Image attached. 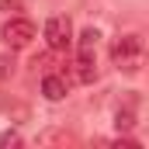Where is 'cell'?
Listing matches in <instances>:
<instances>
[{
  "mask_svg": "<svg viewBox=\"0 0 149 149\" xmlns=\"http://www.w3.org/2000/svg\"><path fill=\"white\" fill-rule=\"evenodd\" d=\"M70 42H73V21H70L66 14H56V17L45 21V45H49L52 52L70 49Z\"/></svg>",
  "mask_w": 149,
  "mask_h": 149,
  "instance_id": "cell-3",
  "label": "cell"
},
{
  "mask_svg": "<svg viewBox=\"0 0 149 149\" xmlns=\"http://www.w3.org/2000/svg\"><path fill=\"white\" fill-rule=\"evenodd\" d=\"M38 142L45 146V142H73L66 132H45V135H38Z\"/></svg>",
  "mask_w": 149,
  "mask_h": 149,
  "instance_id": "cell-7",
  "label": "cell"
},
{
  "mask_svg": "<svg viewBox=\"0 0 149 149\" xmlns=\"http://www.w3.org/2000/svg\"><path fill=\"white\" fill-rule=\"evenodd\" d=\"M66 90H70L66 76L45 73V80H42V94H45V101H63V97H66Z\"/></svg>",
  "mask_w": 149,
  "mask_h": 149,
  "instance_id": "cell-6",
  "label": "cell"
},
{
  "mask_svg": "<svg viewBox=\"0 0 149 149\" xmlns=\"http://www.w3.org/2000/svg\"><path fill=\"white\" fill-rule=\"evenodd\" d=\"M0 38H3L7 49H24V45H31V38H35V24H31L28 17H10V21L0 28Z\"/></svg>",
  "mask_w": 149,
  "mask_h": 149,
  "instance_id": "cell-4",
  "label": "cell"
},
{
  "mask_svg": "<svg viewBox=\"0 0 149 149\" xmlns=\"http://www.w3.org/2000/svg\"><path fill=\"white\" fill-rule=\"evenodd\" d=\"M7 66H14V63H7V59H0V76H7Z\"/></svg>",
  "mask_w": 149,
  "mask_h": 149,
  "instance_id": "cell-9",
  "label": "cell"
},
{
  "mask_svg": "<svg viewBox=\"0 0 149 149\" xmlns=\"http://www.w3.org/2000/svg\"><path fill=\"white\" fill-rule=\"evenodd\" d=\"M97 38L101 31L97 28H83L80 31V42H76V76H80V83H90L94 76H97Z\"/></svg>",
  "mask_w": 149,
  "mask_h": 149,
  "instance_id": "cell-1",
  "label": "cell"
},
{
  "mask_svg": "<svg viewBox=\"0 0 149 149\" xmlns=\"http://www.w3.org/2000/svg\"><path fill=\"white\" fill-rule=\"evenodd\" d=\"M0 146H21V135L17 132H3L0 135Z\"/></svg>",
  "mask_w": 149,
  "mask_h": 149,
  "instance_id": "cell-8",
  "label": "cell"
},
{
  "mask_svg": "<svg viewBox=\"0 0 149 149\" xmlns=\"http://www.w3.org/2000/svg\"><path fill=\"white\" fill-rule=\"evenodd\" d=\"M135 111H139V97H135V94H128V97L118 104V111H114V128H118V132L135 128Z\"/></svg>",
  "mask_w": 149,
  "mask_h": 149,
  "instance_id": "cell-5",
  "label": "cell"
},
{
  "mask_svg": "<svg viewBox=\"0 0 149 149\" xmlns=\"http://www.w3.org/2000/svg\"><path fill=\"white\" fill-rule=\"evenodd\" d=\"M111 63L121 73H139V66H142V38L139 35H118L111 42Z\"/></svg>",
  "mask_w": 149,
  "mask_h": 149,
  "instance_id": "cell-2",
  "label": "cell"
}]
</instances>
